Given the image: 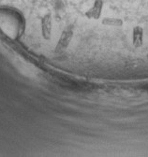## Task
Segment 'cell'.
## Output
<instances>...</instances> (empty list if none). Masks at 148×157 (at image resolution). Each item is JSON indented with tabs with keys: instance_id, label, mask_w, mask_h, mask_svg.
Listing matches in <instances>:
<instances>
[{
	"instance_id": "6da1fadb",
	"label": "cell",
	"mask_w": 148,
	"mask_h": 157,
	"mask_svg": "<svg viewBox=\"0 0 148 157\" xmlns=\"http://www.w3.org/2000/svg\"><path fill=\"white\" fill-rule=\"evenodd\" d=\"M41 35L45 40H49L52 36V29H53V24H52V15L51 13H46L41 18Z\"/></svg>"
},
{
	"instance_id": "7a4b0ae2",
	"label": "cell",
	"mask_w": 148,
	"mask_h": 157,
	"mask_svg": "<svg viewBox=\"0 0 148 157\" xmlns=\"http://www.w3.org/2000/svg\"><path fill=\"white\" fill-rule=\"evenodd\" d=\"M72 36H73V33L71 30H65L61 34V36L58 39V42L56 44V47H55V52L59 53L62 51L66 50L70 43Z\"/></svg>"
},
{
	"instance_id": "3957f363",
	"label": "cell",
	"mask_w": 148,
	"mask_h": 157,
	"mask_svg": "<svg viewBox=\"0 0 148 157\" xmlns=\"http://www.w3.org/2000/svg\"><path fill=\"white\" fill-rule=\"evenodd\" d=\"M102 9H103V1L102 0H96L92 8L86 11L85 15L88 19L99 20L101 16Z\"/></svg>"
},
{
	"instance_id": "277c9868",
	"label": "cell",
	"mask_w": 148,
	"mask_h": 157,
	"mask_svg": "<svg viewBox=\"0 0 148 157\" xmlns=\"http://www.w3.org/2000/svg\"><path fill=\"white\" fill-rule=\"evenodd\" d=\"M143 43V29L137 25L132 30V44L134 47H141Z\"/></svg>"
},
{
	"instance_id": "5b68a950",
	"label": "cell",
	"mask_w": 148,
	"mask_h": 157,
	"mask_svg": "<svg viewBox=\"0 0 148 157\" xmlns=\"http://www.w3.org/2000/svg\"><path fill=\"white\" fill-rule=\"evenodd\" d=\"M101 24L105 26H113V27H120L123 25V21L118 18H113V17H106L103 18Z\"/></svg>"
},
{
	"instance_id": "8992f818",
	"label": "cell",
	"mask_w": 148,
	"mask_h": 157,
	"mask_svg": "<svg viewBox=\"0 0 148 157\" xmlns=\"http://www.w3.org/2000/svg\"><path fill=\"white\" fill-rule=\"evenodd\" d=\"M147 58H148V54H147Z\"/></svg>"
}]
</instances>
